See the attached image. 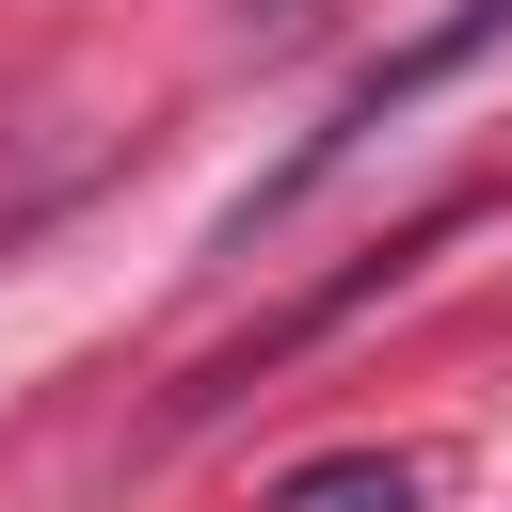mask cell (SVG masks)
Instances as JSON below:
<instances>
[{"mask_svg": "<svg viewBox=\"0 0 512 512\" xmlns=\"http://www.w3.org/2000/svg\"><path fill=\"white\" fill-rule=\"evenodd\" d=\"M496 48H512V0H448L432 32H400V48H384V64H368V80H352V96H336V112H320V128H304V144H288L272 176H256V208L320 192V176H336L352 144H384V128H400V112L432 96V80H464V64H496ZM256 208H240V224H256Z\"/></svg>", "mask_w": 512, "mask_h": 512, "instance_id": "1", "label": "cell"}, {"mask_svg": "<svg viewBox=\"0 0 512 512\" xmlns=\"http://www.w3.org/2000/svg\"><path fill=\"white\" fill-rule=\"evenodd\" d=\"M272 512H416V464L400 448H320V464L272 480Z\"/></svg>", "mask_w": 512, "mask_h": 512, "instance_id": "2", "label": "cell"}]
</instances>
